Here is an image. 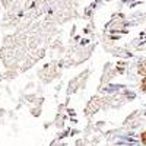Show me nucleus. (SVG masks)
<instances>
[{
	"label": "nucleus",
	"mask_w": 146,
	"mask_h": 146,
	"mask_svg": "<svg viewBox=\"0 0 146 146\" xmlns=\"http://www.w3.org/2000/svg\"><path fill=\"white\" fill-rule=\"evenodd\" d=\"M140 86H142V89L146 92V76L143 78V80H142V85H140Z\"/></svg>",
	"instance_id": "f257e3e1"
},
{
	"label": "nucleus",
	"mask_w": 146,
	"mask_h": 146,
	"mask_svg": "<svg viewBox=\"0 0 146 146\" xmlns=\"http://www.w3.org/2000/svg\"><path fill=\"white\" fill-rule=\"evenodd\" d=\"M140 137H142V143H143V145H146V131H143V133H142V136H140Z\"/></svg>",
	"instance_id": "f03ea898"
}]
</instances>
